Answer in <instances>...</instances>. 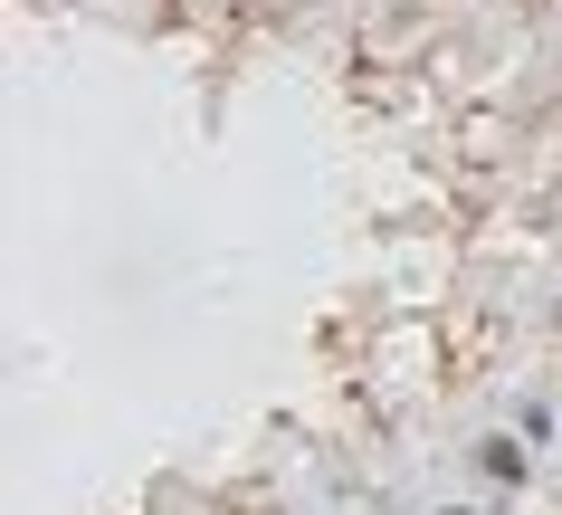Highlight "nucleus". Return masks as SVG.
Instances as JSON below:
<instances>
[{
	"label": "nucleus",
	"instance_id": "f257e3e1",
	"mask_svg": "<svg viewBox=\"0 0 562 515\" xmlns=\"http://www.w3.org/2000/svg\"><path fill=\"white\" fill-rule=\"evenodd\" d=\"M476 468H486V478H505V486H515V478H525V449H505V439H486V458H476Z\"/></svg>",
	"mask_w": 562,
	"mask_h": 515
}]
</instances>
